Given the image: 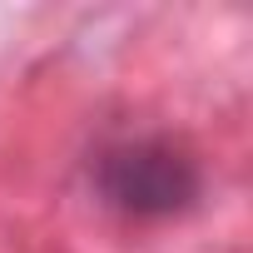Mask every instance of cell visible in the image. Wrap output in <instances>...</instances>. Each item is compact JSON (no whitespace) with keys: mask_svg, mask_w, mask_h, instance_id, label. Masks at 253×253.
<instances>
[{"mask_svg":"<svg viewBox=\"0 0 253 253\" xmlns=\"http://www.w3.org/2000/svg\"><path fill=\"white\" fill-rule=\"evenodd\" d=\"M99 189L134 218H169L199 199V164L164 139H134L99 159Z\"/></svg>","mask_w":253,"mask_h":253,"instance_id":"cell-1","label":"cell"}]
</instances>
